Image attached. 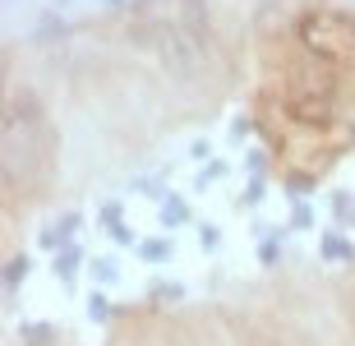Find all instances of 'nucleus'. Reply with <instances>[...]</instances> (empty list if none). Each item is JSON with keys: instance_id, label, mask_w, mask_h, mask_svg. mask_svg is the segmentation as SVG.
I'll use <instances>...</instances> for the list:
<instances>
[{"instance_id": "17", "label": "nucleus", "mask_w": 355, "mask_h": 346, "mask_svg": "<svg viewBox=\"0 0 355 346\" xmlns=\"http://www.w3.org/2000/svg\"><path fill=\"white\" fill-rule=\"evenodd\" d=\"M42 42H51V37H60V19H46V24H42V33H37Z\"/></svg>"}, {"instance_id": "20", "label": "nucleus", "mask_w": 355, "mask_h": 346, "mask_svg": "<svg viewBox=\"0 0 355 346\" xmlns=\"http://www.w3.org/2000/svg\"><path fill=\"white\" fill-rule=\"evenodd\" d=\"M55 5H65V0H55Z\"/></svg>"}, {"instance_id": "10", "label": "nucleus", "mask_w": 355, "mask_h": 346, "mask_svg": "<svg viewBox=\"0 0 355 346\" xmlns=\"http://www.w3.org/2000/svg\"><path fill=\"white\" fill-rule=\"evenodd\" d=\"M139 254H144L148 263H166V259H171V240H162V236H153V240H139Z\"/></svg>"}, {"instance_id": "19", "label": "nucleus", "mask_w": 355, "mask_h": 346, "mask_svg": "<svg viewBox=\"0 0 355 346\" xmlns=\"http://www.w3.org/2000/svg\"><path fill=\"white\" fill-rule=\"evenodd\" d=\"M102 5H125V0H102Z\"/></svg>"}, {"instance_id": "7", "label": "nucleus", "mask_w": 355, "mask_h": 346, "mask_svg": "<svg viewBox=\"0 0 355 346\" xmlns=\"http://www.w3.org/2000/svg\"><path fill=\"white\" fill-rule=\"evenodd\" d=\"M162 227L171 231V227H184V222H189V203L180 199V194H166V199H162V217H157Z\"/></svg>"}, {"instance_id": "5", "label": "nucleus", "mask_w": 355, "mask_h": 346, "mask_svg": "<svg viewBox=\"0 0 355 346\" xmlns=\"http://www.w3.org/2000/svg\"><path fill=\"white\" fill-rule=\"evenodd\" d=\"M28 273H33V259H28V254H10V259H5V273H0V282H5V295L19 291Z\"/></svg>"}, {"instance_id": "14", "label": "nucleus", "mask_w": 355, "mask_h": 346, "mask_svg": "<svg viewBox=\"0 0 355 346\" xmlns=\"http://www.w3.org/2000/svg\"><path fill=\"white\" fill-rule=\"evenodd\" d=\"M222 175H226V162H208V166H203V175H198V185H217Z\"/></svg>"}, {"instance_id": "9", "label": "nucleus", "mask_w": 355, "mask_h": 346, "mask_svg": "<svg viewBox=\"0 0 355 346\" xmlns=\"http://www.w3.org/2000/svg\"><path fill=\"white\" fill-rule=\"evenodd\" d=\"M102 227L111 231V236H116L120 245H130V240H134V231L125 227V222H120V203H102Z\"/></svg>"}, {"instance_id": "6", "label": "nucleus", "mask_w": 355, "mask_h": 346, "mask_svg": "<svg viewBox=\"0 0 355 346\" xmlns=\"http://www.w3.org/2000/svg\"><path fill=\"white\" fill-rule=\"evenodd\" d=\"M318 254H323L328 263H346L355 250H351V240H346V236H337V231H323V240H318Z\"/></svg>"}, {"instance_id": "13", "label": "nucleus", "mask_w": 355, "mask_h": 346, "mask_svg": "<svg viewBox=\"0 0 355 346\" xmlns=\"http://www.w3.org/2000/svg\"><path fill=\"white\" fill-rule=\"evenodd\" d=\"M88 314H92L97 323H102V319H111L116 309H111V300H106V295H92V300H88Z\"/></svg>"}, {"instance_id": "3", "label": "nucleus", "mask_w": 355, "mask_h": 346, "mask_svg": "<svg viewBox=\"0 0 355 346\" xmlns=\"http://www.w3.org/2000/svg\"><path fill=\"white\" fill-rule=\"evenodd\" d=\"M337 79L342 69L309 60L304 74H291V83L282 88V116L300 130H332L342 107H337Z\"/></svg>"}, {"instance_id": "4", "label": "nucleus", "mask_w": 355, "mask_h": 346, "mask_svg": "<svg viewBox=\"0 0 355 346\" xmlns=\"http://www.w3.org/2000/svg\"><path fill=\"white\" fill-rule=\"evenodd\" d=\"M157 60L166 74H175V79H194L198 69H203V55H208V37H198V33H189V28L180 24V19H171V28L157 37Z\"/></svg>"}, {"instance_id": "8", "label": "nucleus", "mask_w": 355, "mask_h": 346, "mask_svg": "<svg viewBox=\"0 0 355 346\" xmlns=\"http://www.w3.org/2000/svg\"><path fill=\"white\" fill-rule=\"evenodd\" d=\"M79 263H83V250H79V240H74V245H65V250L55 254L51 259V268H55V277H74V273H79Z\"/></svg>"}, {"instance_id": "1", "label": "nucleus", "mask_w": 355, "mask_h": 346, "mask_svg": "<svg viewBox=\"0 0 355 346\" xmlns=\"http://www.w3.org/2000/svg\"><path fill=\"white\" fill-rule=\"evenodd\" d=\"M55 157V130L46 120L37 93L28 88H14L5 97V111H0V175H5V199H14L19 189L42 185V175L51 171Z\"/></svg>"}, {"instance_id": "16", "label": "nucleus", "mask_w": 355, "mask_h": 346, "mask_svg": "<svg viewBox=\"0 0 355 346\" xmlns=\"http://www.w3.org/2000/svg\"><path fill=\"white\" fill-rule=\"evenodd\" d=\"M153 291H157L162 300H180V291H184V286H180V282H162V286H153Z\"/></svg>"}, {"instance_id": "15", "label": "nucleus", "mask_w": 355, "mask_h": 346, "mask_svg": "<svg viewBox=\"0 0 355 346\" xmlns=\"http://www.w3.org/2000/svg\"><path fill=\"white\" fill-rule=\"evenodd\" d=\"M309 222H314V213H309V203H295V217H291V227H295V231H304Z\"/></svg>"}, {"instance_id": "2", "label": "nucleus", "mask_w": 355, "mask_h": 346, "mask_svg": "<svg viewBox=\"0 0 355 346\" xmlns=\"http://www.w3.org/2000/svg\"><path fill=\"white\" fill-rule=\"evenodd\" d=\"M295 46L304 51V60L346 69L355 60V14L337 10V5H314L295 19Z\"/></svg>"}, {"instance_id": "18", "label": "nucleus", "mask_w": 355, "mask_h": 346, "mask_svg": "<svg viewBox=\"0 0 355 346\" xmlns=\"http://www.w3.org/2000/svg\"><path fill=\"white\" fill-rule=\"evenodd\" d=\"M259 199H263V180H254V185L245 189V203H259Z\"/></svg>"}, {"instance_id": "11", "label": "nucleus", "mask_w": 355, "mask_h": 346, "mask_svg": "<svg viewBox=\"0 0 355 346\" xmlns=\"http://www.w3.org/2000/svg\"><path fill=\"white\" fill-rule=\"evenodd\" d=\"M19 337H24V346H51L55 328H51V323H24V333H19Z\"/></svg>"}, {"instance_id": "12", "label": "nucleus", "mask_w": 355, "mask_h": 346, "mask_svg": "<svg viewBox=\"0 0 355 346\" xmlns=\"http://www.w3.org/2000/svg\"><path fill=\"white\" fill-rule=\"evenodd\" d=\"M92 277L111 286V282H120V263L116 259H92Z\"/></svg>"}]
</instances>
